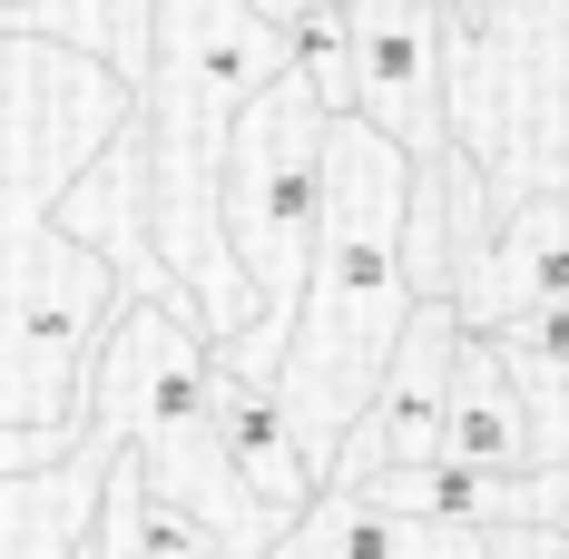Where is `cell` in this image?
Listing matches in <instances>:
<instances>
[{
	"label": "cell",
	"instance_id": "cell-1",
	"mask_svg": "<svg viewBox=\"0 0 569 559\" xmlns=\"http://www.w3.org/2000/svg\"><path fill=\"white\" fill-rule=\"evenodd\" d=\"M284 79V30L246 0H148V89L128 99L138 128V226L168 256V276L207 315V353L256 325V295L227 256V138Z\"/></svg>",
	"mask_w": 569,
	"mask_h": 559
},
{
	"label": "cell",
	"instance_id": "cell-11",
	"mask_svg": "<svg viewBox=\"0 0 569 559\" xmlns=\"http://www.w3.org/2000/svg\"><path fill=\"white\" fill-rule=\"evenodd\" d=\"M325 10H353V0H325Z\"/></svg>",
	"mask_w": 569,
	"mask_h": 559
},
{
	"label": "cell",
	"instance_id": "cell-2",
	"mask_svg": "<svg viewBox=\"0 0 569 559\" xmlns=\"http://www.w3.org/2000/svg\"><path fill=\"white\" fill-rule=\"evenodd\" d=\"M402 207H412V158L373 138L363 118L325 128V226H315V276L295 305V335L276 353V412L295 461L325 491V461L363 422V402L412 325V276H402Z\"/></svg>",
	"mask_w": 569,
	"mask_h": 559
},
{
	"label": "cell",
	"instance_id": "cell-8",
	"mask_svg": "<svg viewBox=\"0 0 569 559\" xmlns=\"http://www.w3.org/2000/svg\"><path fill=\"white\" fill-rule=\"evenodd\" d=\"M207 373H217V363H207ZM217 461H227V471H236L266 510H284V520H305V510H315V471H305V461H295V442H284L276 383L217 373Z\"/></svg>",
	"mask_w": 569,
	"mask_h": 559
},
{
	"label": "cell",
	"instance_id": "cell-3",
	"mask_svg": "<svg viewBox=\"0 0 569 559\" xmlns=\"http://www.w3.org/2000/svg\"><path fill=\"white\" fill-rule=\"evenodd\" d=\"M343 118L393 138L412 168H442L452 109H442V0H353L343 10Z\"/></svg>",
	"mask_w": 569,
	"mask_h": 559
},
{
	"label": "cell",
	"instance_id": "cell-7",
	"mask_svg": "<svg viewBox=\"0 0 569 559\" xmlns=\"http://www.w3.org/2000/svg\"><path fill=\"white\" fill-rule=\"evenodd\" d=\"M266 559H491V550H481V530H452V520H402V510H373L363 491H315V510Z\"/></svg>",
	"mask_w": 569,
	"mask_h": 559
},
{
	"label": "cell",
	"instance_id": "cell-9",
	"mask_svg": "<svg viewBox=\"0 0 569 559\" xmlns=\"http://www.w3.org/2000/svg\"><path fill=\"white\" fill-rule=\"evenodd\" d=\"M246 10H266V20H276V30H284V20H295L305 0H246Z\"/></svg>",
	"mask_w": 569,
	"mask_h": 559
},
{
	"label": "cell",
	"instance_id": "cell-6",
	"mask_svg": "<svg viewBox=\"0 0 569 559\" xmlns=\"http://www.w3.org/2000/svg\"><path fill=\"white\" fill-rule=\"evenodd\" d=\"M442 461L452 471H471V481H501V491H520L540 461H530V412H520L511 373H501V353L481 335H461L452 353V392H442Z\"/></svg>",
	"mask_w": 569,
	"mask_h": 559
},
{
	"label": "cell",
	"instance_id": "cell-10",
	"mask_svg": "<svg viewBox=\"0 0 569 559\" xmlns=\"http://www.w3.org/2000/svg\"><path fill=\"white\" fill-rule=\"evenodd\" d=\"M89 559H128V550H118V540H109V530H89Z\"/></svg>",
	"mask_w": 569,
	"mask_h": 559
},
{
	"label": "cell",
	"instance_id": "cell-4",
	"mask_svg": "<svg viewBox=\"0 0 569 559\" xmlns=\"http://www.w3.org/2000/svg\"><path fill=\"white\" fill-rule=\"evenodd\" d=\"M452 353H461V325L442 295H422L412 305V325H402L393 363H383V383L363 402V422L343 432V451L325 461V491H363V481H383V471H422V461H442V392H452Z\"/></svg>",
	"mask_w": 569,
	"mask_h": 559
},
{
	"label": "cell",
	"instance_id": "cell-5",
	"mask_svg": "<svg viewBox=\"0 0 569 559\" xmlns=\"http://www.w3.org/2000/svg\"><path fill=\"white\" fill-rule=\"evenodd\" d=\"M442 305H452L461 335H501V325H530V315L569 305V187L491 207V226L452 256Z\"/></svg>",
	"mask_w": 569,
	"mask_h": 559
}]
</instances>
